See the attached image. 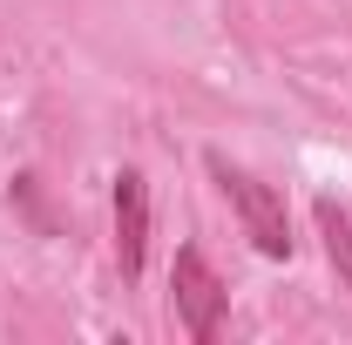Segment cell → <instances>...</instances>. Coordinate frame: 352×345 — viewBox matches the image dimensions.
<instances>
[{"label":"cell","mask_w":352,"mask_h":345,"mask_svg":"<svg viewBox=\"0 0 352 345\" xmlns=\"http://www.w3.org/2000/svg\"><path fill=\"white\" fill-rule=\"evenodd\" d=\"M142 258H149V176L122 170L116 176V264H122V278H142Z\"/></svg>","instance_id":"cell-3"},{"label":"cell","mask_w":352,"mask_h":345,"mask_svg":"<svg viewBox=\"0 0 352 345\" xmlns=\"http://www.w3.org/2000/svg\"><path fill=\"white\" fill-rule=\"evenodd\" d=\"M170 298H176V318H183V332H190L197 345L217 339L230 291H223V278L210 271V258H204L197 244H183V251H176V264H170Z\"/></svg>","instance_id":"cell-2"},{"label":"cell","mask_w":352,"mask_h":345,"mask_svg":"<svg viewBox=\"0 0 352 345\" xmlns=\"http://www.w3.org/2000/svg\"><path fill=\"white\" fill-rule=\"evenodd\" d=\"M311 223H318V237H325V258L339 271V285L352 291V216L339 210L332 197H318V203H311Z\"/></svg>","instance_id":"cell-4"},{"label":"cell","mask_w":352,"mask_h":345,"mask_svg":"<svg viewBox=\"0 0 352 345\" xmlns=\"http://www.w3.org/2000/svg\"><path fill=\"white\" fill-rule=\"evenodd\" d=\"M204 170H210V183L230 197V210L244 216V237L258 244L264 258H292V216H285V197H278L264 176H251L244 163H230L223 149L204 156Z\"/></svg>","instance_id":"cell-1"}]
</instances>
